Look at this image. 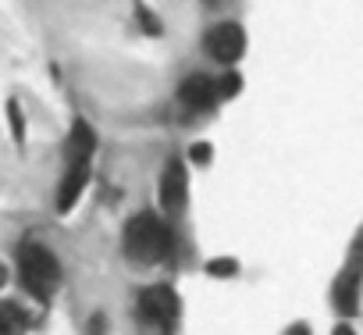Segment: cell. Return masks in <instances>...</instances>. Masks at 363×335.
<instances>
[{"mask_svg":"<svg viewBox=\"0 0 363 335\" xmlns=\"http://www.w3.org/2000/svg\"><path fill=\"white\" fill-rule=\"evenodd\" d=\"M96 128L86 121V118H75L72 128H68V139H65V168H61V179H57V197H54V207L61 214H68L89 190V179H93V157H96Z\"/></svg>","mask_w":363,"mask_h":335,"instance_id":"obj_1","label":"cell"},{"mask_svg":"<svg viewBox=\"0 0 363 335\" xmlns=\"http://www.w3.org/2000/svg\"><path fill=\"white\" fill-rule=\"evenodd\" d=\"M121 250L132 264H167L174 257V225L167 214L139 211L121 229Z\"/></svg>","mask_w":363,"mask_h":335,"instance_id":"obj_2","label":"cell"},{"mask_svg":"<svg viewBox=\"0 0 363 335\" xmlns=\"http://www.w3.org/2000/svg\"><path fill=\"white\" fill-rule=\"evenodd\" d=\"M15 260H18V282L22 289L40 300V303H50L61 289V260L50 246H43L40 239H22L18 250H15Z\"/></svg>","mask_w":363,"mask_h":335,"instance_id":"obj_3","label":"cell"},{"mask_svg":"<svg viewBox=\"0 0 363 335\" xmlns=\"http://www.w3.org/2000/svg\"><path fill=\"white\" fill-rule=\"evenodd\" d=\"M359 296H363V229L356 232L349 257L342 260V271L335 275V285H331V303H335L338 317H356Z\"/></svg>","mask_w":363,"mask_h":335,"instance_id":"obj_4","label":"cell"},{"mask_svg":"<svg viewBox=\"0 0 363 335\" xmlns=\"http://www.w3.org/2000/svg\"><path fill=\"white\" fill-rule=\"evenodd\" d=\"M135 314L139 324L150 335H171L174 321H178V296L171 285H146L135 300Z\"/></svg>","mask_w":363,"mask_h":335,"instance_id":"obj_5","label":"cell"},{"mask_svg":"<svg viewBox=\"0 0 363 335\" xmlns=\"http://www.w3.org/2000/svg\"><path fill=\"white\" fill-rule=\"evenodd\" d=\"M157 204L160 214H167L171 221H178L189 211V160L186 157H167L157 179Z\"/></svg>","mask_w":363,"mask_h":335,"instance_id":"obj_6","label":"cell"},{"mask_svg":"<svg viewBox=\"0 0 363 335\" xmlns=\"http://www.w3.org/2000/svg\"><path fill=\"white\" fill-rule=\"evenodd\" d=\"M246 29L239 22H214L203 33V54L211 61H218L221 68H239V61L246 57Z\"/></svg>","mask_w":363,"mask_h":335,"instance_id":"obj_7","label":"cell"},{"mask_svg":"<svg viewBox=\"0 0 363 335\" xmlns=\"http://www.w3.org/2000/svg\"><path fill=\"white\" fill-rule=\"evenodd\" d=\"M178 104L186 107L189 114H211L218 104H221V89H218V79L207 75V72H193L178 82Z\"/></svg>","mask_w":363,"mask_h":335,"instance_id":"obj_8","label":"cell"},{"mask_svg":"<svg viewBox=\"0 0 363 335\" xmlns=\"http://www.w3.org/2000/svg\"><path fill=\"white\" fill-rule=\"evenodd\" d=\"M29 314L18 303H0V335H26Z\"/></svg>","mask_w":363,"mask_h":335,"instance_id":"obj_9","label":"cell"},{"mask_svg":"<svg viewBox=\"0 0 363 335\" xmlns=\"http://www.w3.org/2000/svg\"><path fill=\"white\" fill-rule=\"evenodd\" d=\"M132 15H135V26H139L150 40H160V36H164V22H160V15L146 4V0H135V4H132Z\"/></svg>","mask_w":363,"mask_h":335,"instance_id":"obj_10","label":"cell"},{"mask_svg":"<svg viewBox=\"0 0 363 335\" xmlns=\"http://www.w3.org/2000/svg\"><path fill=\"white\" fill-rule=\"evenodd\" d=\"M4 114H8V128H11L15 146H26V139H29V118H26V111H22V104L15 97L4 104Z\"/></svg>","mask_w":363,"mask_h":335,"instance_id":"obj_11","label":"cell"},{"mask_svg":"<svg viewBox=\"0 0 363 335\" xmlns=\"http://www.w3.org/2000/svg\"><path fill=\"white\" fill-rule=\"evenodd\" d=\"M186 160H189V168H211V164H214V143H211V139H196V143H189Z\"/></svg>","mask_w":363,"mask_h":335,"instance_id":"obj_12","label":"cell"},{"mask_svg":"<svg viewBox=\"0 0 363 335\" xmlns=\"http://www.w3.org/2000/svg\"><path fill=\"white\" fill-rule=\"evenodd\" d=\"M242 86H246V79H242V72L239 68H228L221 79H218V89H221V100H235L239 93H242Z\"/></svg>","mask_w":363,"mask_h":335,"instance_id":"obj_13","label":"cell"},{"mask_svg":"<svg viewBox=\"0 0 363 335\" xmlns=\"http://www.w3.org/2000/svg\"><path fill=\"white\" fill-rule=\"evenodd\" d=\"M203 271H207L211 278H235V275H239V260H235V257H211V260L203 264Z\"/></svg>","mask_w":363,"mask_h":335,"instance_id":"obj_14","label":"cell"},{"mask_svg":"<svg viewBox=\"0 0 363 335\" xmlns=\"http://www.w3.org/2000/svg\"><path fill=\"white\" fill-rule=\"evenodd\" d=\"M331 335H356V328H352L349 321H338V324L331 328Z\"/></svg>","mask_w":363,"mask_h":335,"instance_id":"obj_15","label":"cell"},{"mask_svg":"<svg viewBox=\"0 0 363 335\" xmlns=\"http://www.w3.org/2000/svg\"><path fill=\"white\" fill-rule=\"evenodd\" d=\"M285 335H310V328H306V324H292Z\"/></svg>","mask_w":363,"mask_h":335,"instance_id":"obj_16","label":"cell"},{"mask_svg":"<svg viewBox=\"0 0 363 335\" xmlns=\"http://www.w3.org/2000/svg\"><path fill=\"white\" fill-rule=\"evenodd\" d=\"M203 4H207V8H214V4H221V0H203Z\"/></svg>","mask_w":363,"mask_h":335,"instance_id":"obj_17","label":"cell"},{"mask_svg":"<svg viewBox=\"0 0 363 335\" xmlns=\"http://www.w3.org/2000/svg\"><path fill=\"white\" fill-rule=\"evenodd\" d=\"M0 285H4V268H0Z\"/></svg>","mask_w":363,"mask_h":335,"instance_id":"obj_18","label":"cell"}]
</instances>
